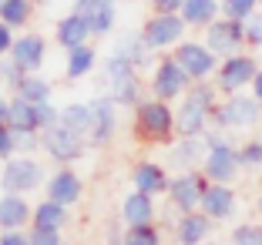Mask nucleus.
I'll return each mask as SVG.
<instances>
[{"instance_id":"obj_1","label":"nucleus","mask_w":262,"mask_h":245,"mask_svg":"<svg viewBox=\"0 0 262 245\" xmlns=\"http://www.w3.org/2000/svg\"><path fill=\"white\" fill-rule=\"evenodd\" d=\"M219 107V87L208 81H195L175 107L178 138H205L212 128V115Z\"/></svg>"},{"instance_id":"obj_2","label":"nucleus","mask_w":262,"mask_h":245,"mask_svg":"<svg viewBox=\"0 0 262 245\" xmlns=\"http://www.w3.org/2000/svg\"><path fill=\"white\" fill-rule=\"evenodd\" d=\"M131 131L135 138L145 141V145H171L178 138V124H175V107L168 101L158 98H145L135 107V118H131Z\"/></svg>"},{"instance_id":"obj_3","label":"nucleus","mask_w":262,"mask_h":245,"mask_svg":"<svg viewBox=\"0 0 262 245\" xmlns=\"http://www.w3.org/2000/svg\"><path fill=\"white\" fill-rule=\"evenodd\" d=\"M205 145H208V151H205V161H202V175H205L208 182L232 185V182H235V175H239V168H242L239 148L232 145L222 131H208Z\"/></svg>"},{"instance_id":"obj_4","label":"nucleus","mask_w":262,"mask_h":245,"mask_svg":"<svg viewBox=\"0 0 262 245\" xmlns=\"http://www.w3.org/2000/svg\"><path fill=\"white\" fill-rule=\"evenodd\" d=\"M104 81H108V94L115 98L118 107H135L145 101V84H141V74L135 64L121 61V57H115L111 54L108 64H104Z\"/></svg>"},{"instance_id":"obj_5","label":"nucleus","mask_w":262,"mask_h":245,"mask_svg":"<svg viewBox=\"0 0 262 245\" xmlns=\"http://www.w3.org/2000/svg\"><path fill=\"white\" fill-rule=\"evenodd\" d=\"M47 185V171L34 154H14L0 168V192L10 195H31Z\"/></svg>"},{"instance_id":"obj_6","label":"nucleus","mask_w":262,"mask_h":245,"mask_svg":"<svg viewBox=\"0 0 262 245\" xmlns=\"http://www.w3.org/2000/svg\"><path fill=\"white\" fill-rule=\"evenodd\" d=\"M88 138H81L77 131L64 128V124H54V128L40 131V151L54 161L57 168H71L74 161H81L88 154Z\"/></svg>"},{"instance_id":"obj_7","label":"nucleus","mask_w":262,"mask_h":245,"mask_svg":"<svg viewBox=\"0 0 262 245\" xmlns=\"http://www.w3.org/2000/svg\"><path fill=\"white\" fill-rule=\"evenodd\" d=\"M262 118V104L252 94H225V101H219L215 115H212V128L215 131H242L259 124Z\"/></svg>"},{"instance_id":"obj_8","label":"nucleus","mask_w":262,"mask_h":245,"mask_svg":"<svg viewBox=\"0 0 262 245\" xmlns=\"http://www.w3.org/2000/svg\"><path fill=\"white\" fill-rule=\"evenodd\" d=\"M195 81L182 71V64L171 57V51L168 54H162L158 61H155V68H151V81H148V91H151V98H158V101H182L185 98V91L192 87Z\"/></svg>"},{"instance_id":"obj_9","label":"nucleus","mask_w":262,"mask_h":245,"mask_svg":"<svg viewBox=\"0 0 262 245\" xmlns=\"http://www.w3.org/2000/svg\"><path fill=\"white\" fill-rule=\"evenodd\" d=\"M188 34V24L182 14H151L145 24H141V37L151 47L155 54H168L175 51Z\"/></svg>"},{"instance_id":"obj_10","label":"nucleus","mask_w":262,"mask_h":245,"mask_svg":"<svg viewBox=\"0 0 262 245\" xmlns=\"http://www.w3.org/2000/svg\"><path fill=\"white\" fill-rule=\"evenodd\" d=\"M255 74H259V61L242 51V54H232V57H222L212 84L219 87V94H239L246 87H252Z\"/></svg>"},{"instance_id":"obj_11","label":"nucleus","mask_w":262,"mask_h":245,"mask_svg":"<svg viewBox=\"0 0 262 245\" xmlns=\"http://www.w3.org/2000/svg\"><path fill=\"white\" fill-rule=\"evenodd\" d=\"M171 57L182 64V71H185L192 81H208V77H215L219 64H222V57L212 54V47H208L205 40H182V44L171 51Z\"/></svg>"},{"instance_id":"obj_12","label":"nucleus","mask_w":262,"mask_h":245,"mask_svg":"<svg viewBox=\"0 0 262 245\" xmlns=\"http://www.w3.org/2000/svg\"><path fill=\"white\" fill-rule=\"evenodd\" d=\"M205 188H208V178L202 175V171H178V175H171V185H168L171 208H175L178 215L199 212Z\"/></svg>"},{"instance_id":"obj_13","label":"nucleus","mask_w":262,"mask_h":245,"mask_svg":"<svg viewBox=\"0 0 262 245\" xmlns=\"http://www.w3.org/2000/svg\"><path fill=\"white\" fill-rule=\"evenodd\" d=\"M91 101V135H88V145L91 148H108L118 135V104L111 94H94Z\"/></svg>"},{"instance_id":"obj_14","label":"nucleus","mask_w":262,"mask_h":245,"mask_svg":"<svg viewBox=\"0 0 262 245\" xmlns=\"http://www.w3.org/2000/svg\"><path fill=\"white\" fill-rule=\"evenodd\" d=\"M205 44L219 57H232V54L246 51V20H232V17H219L215 24L205 27Z\"/></svg>"},{"instance_id":"obj_15","label":"nucleus","mask_w":262,"mask_h":245,"mask_svg":"<svg viewBox=\"0 0 262 245\" xmlns=\"http://www.w3.org/2000/svg\"><path fill=\"white\" fill-rule=\"evenodd\" d=\"M168 185H171V178L162 161H138L131 168V188L135 192H145L151 198H158V195H168Z\"/></svg>"},{"instance_id":"obj_16","label":"nucleus","mask_w":262,"mask_h":245,"mask_svg":"<svg viewBox=\"0 0 262 245\" xmlns=\"http://www.w3.org/2000/svg\"><path fill=\"white\" fill-rule=\"evenodd\" d=\"M84 195V182L74 168H57L54 175H47V185H44V198H54L61 205H77Z\"/></svg>"},{"instance_id":"obj_17","label":"nucleus","mask_w":262,"mask_h":245,"mask_svg":"<svg viewBox=\"0 0 262 245\" xmlns=\"http://www.w3.org/2000/svg\"><path fill=\"white\" fill-rule=\"evenodd\" d=\"M34 222V205L27 195H0V232H24Z\"/></svg>"},{"instance_id":"obj_18","label":"nucleus","mask_w":262,"mask_h":245,"mask_svg":"<svg viewBox=\"0 0 262 245\" xmlns=\"http://www.w3.org/2000/svg\"><path fill=\"white\" fill-rule=\"evenodd\" d=\"M91 24H88V17L81 14V10H71V14H64L61 20H57L54 27V40L57 47H64V51H74V47L81 44H91Z\"/></svg>"},{"instance_id":"obj_19","label":"nucleus","mask_w":262,"mask_h":245,"mask_svg":"<svg viewBox=\"0 0 262 245\" xmlns=\"http://www.w3.org/2000/svg\"><path fill=\"white\" fill-rule=\"evenodd\" d=\"M10 57H14L27 74H40V68H44V61H47V40H44V34H20V37L14 40Z\"/></svg>"},{"instance_id":"obj_20","label":"nucleus","mask_w":262,"mask_h":245,"mask_svg":"<svg viewBox=\"0 0 262 245\" xmlns=\"http://www.w3.org/2000/svg\"><path fill=\"white\" fill-rule=\"evenodd\" d=\"M235 192H232V185H219V182H208L205 195H202V208L212 222H229L232 215H235Z\"/></svg>"},{"instance_id":"obj_21","label":"nucleus","mask_w":262,"mask_h":245,"mask_svg":"<svg viewBox=\"0 0 262 245\" xmlns=\"http://www.w3.org/2000/svg\"><path fill=\"white\" fill-rule=\"evenodd\" d=\"M205 138H175L168 145V165L178 171H199V165L205 161Z\"/></svg>"},{"instance_id":"obj_22","label":"nucleus","mask_w":262,"mask_h":245,"mask_svg":"<svg viewBox=\"0 0 262 245\" xmlns=\"http://www.w3.org/2000/svg\"><path fill=\"white\" fill-rule=\"evenodd\" d=\"M115 57H121V61H128V64H135V68H155V51L145 44V37H141V31H128V34H121L118 37V44H115Z\"/></svg>"},{"instance_id":"obj_23","label":"nucleus","mask_w":262,"mask_h":245,"mask_svg":"<svg viewBox=\"0 0 262 245\" xmlns=\"http://www.w3.org/2000/svg\"><path fill=\"white\" fill-rule=\"evenodd\" d=\"M212 218L205 212H188V215H178L175 222V242L178 245H205L208 235H212Z\"/></svg>"},{"instance_id":"obj_24","label":"nucleus","mask_w":262,"mask_h":245,"mask_svg":"<svg viewBox=\"0 0 262 245\" xmlns=\"http://www.w3.org/2000/svg\"><path fill=\"white\" fill-rule=\"evenodd\" d=\"M121 218H124V229H131V225H151L158 218V205H155L151 195L131 188L121 202Z\"/></svg>"},{"instance_id":"obj_25","label":"nucleus","mask_w":262,"mask_h":245,"mask_svg":"<svg viewBox=\"0 0 262 245\" xmlns=\"http://www.w3.org/2000/svg\"><path fill=\"white\" fill-rule=\"evenodd\" d=\"M81 14L88 17L94 37H108L118 24V0H91L88 7H81Z\"/></svg>"},{"instance_id":"obj_26","label":"nucleus","mask_w":262,"mask_h":245,"mask_svg":"<svg viewBox=\"0 0 262 245\" xmlns=\"http://www.w3.org/2000/svg\"><path fill=\"white\" fill-rule=\"evenodd\" d=\"M71 222V208L61 205V202L54 198H40L37 205H34V229H47V232H64Z\"/></svg>"},{"instance_id":"obj_27","label":"nucleus","mask_w":262,"mask_h":245,"mask_svg":"<svg viewBox=\"0 0 262 245\" xmlns=\"http://www.w3.org/2000/svg\"><path fill=\"white\" fill-rule=\"evenodd\" d=\"M94 68H98V47L94 44H81V47H74V51H68L64 77H68V81H84Z\"/></svg>"},{"instance_id":"obj_28","label":"nucleus","mask_w":262,"mask_h":245,"mask_svg":"<svg viewBox=\"0 0 262 245\" xmlns=\"http://www.w3.org/2000/svg\"><path fill=\"white\" fill-rule=\"evenodd\" d=\"M182 17H185L188 27H195V31H205L208 24H215L219 17H222V0H185Z\"/></svg>"},{"instance_id":"obj_29","label":"nucleus","mask_w":262,"mask_h":245,"mask_svg":"<svg viewBox=\"0 0 262 245\" xmlns=\"http://www.w3.org/2000/svg\"><path fill=\"white\" fill-rule=\"evenodd\" d=\"M91 101H71V104L61 107V124L71 131H77L81 138H88L91 135Z\"/></svg>"},{"instance_id":"obj_30","label":"nucleus","mask_w":262,"mask_h":245,"mask_svg":"<svg viewBox=\"0 0 262 245\" xmlns=\"http://www.w3.org/2000/svg\"><path fill=\"white\" fill-rule=\"evenodd\" d=\"M7 124H10L14 131H40V124H37V104H31V101L14 98V94H10Z\"/></svg>"},{"instance_id":"obj_31","label":"nucleus","mask_w":262,"mask_h":245,"mask_svg":"<svg viewBox=\"0 0 262 245\" xmlns=\"http://www.w3.org/2000/svg\"><path fill=\"white\" fill-rule=\"evenodd\" d=\"M34 7H37V0H4V10H0V20L10 24L14 31H24L34 17Z\"/></svg>"},{"instance_id":"obj_32","label":"nucleus","mask_w":262,"mask_h":245,"mask_svg":"<svg viewBox=\"0 0 262 245\" xmlns=\"http://www.w3.org/2000/svg\"><path fill=\"white\" fill-rule=\"evenodd\" d=\"M51 81H47L44 74H27L20 81V87L14 91V98H24V101H31V104H40V101H51Z\"/></svg>"},{"instance_id":"obj_33","label":"nucleus","mask_w":262,"mask_h":245,"mask_svg":"<svg viewBox=\"0 0 262 245\" xmlns=\"http://www.w3.org/2000/svg\"><path fill=\"white\" fill-rule=\"evenodd\" d=\"M124 242L128 245H162V232H158V225H131V229H124Z\"/></svg>"},{"instance_id":"obj_34","label":"nucleus","mask_w":262,"mask_h":245,"mask_svg":"<svg viewBox=\"0 0 262 245\" xmlns=\"http://www.w3.org/2000/svg\"><path fill=\"white\" fill-rule=\"evenodd\" d=\"M24 77H27V71L20 68V64L14 61V57H0V84L7 87L10 94L17 91V87H20V81Z\"/></svg>"},{"instance_id":"obj_35","label":"nucleus","mask_w":262,"mask_h":245,"mask_svg":"<svg viewBox=\"0 0 262 245\" xmlns=\"http://www.w3.org/2000/svg\"><path fill=\"white\" fill-rule=\"evenodd\" d=\"M259 10V0H222V17H232V20H246Z\"/></svg>"},{"instance_id":"obj_36","label":"nucleus","mask_w":262,"mask_h":245,"mask_svg":"<svg viewBox=\"0 0 262 245\" xmlns=\"http://www.w3.org/2000/svg\"><path fill=\"white\" fill-rule=\"evenodd\" d=\"M229 242L232 245H262V225H235Z\"/></svg>"},{"instance_id":"obj_37","label":"nucleus","mask_w":262,"mask_h":245,"mask_svg":"<svg viewBox=\"0 0 262 245\" xmlns=\"http://www.w3.org/2000/svg\"><path fill=\"white\" fill-rule=\"evenodd\" d=\"M246 47L249 51L262 47V14L259 10H255L252 17H246Z\"/></svg>"},{"instance_id":"obj_38","label":"nucleus","mask_w":262,"mask_h":245,"mask_svg":"<svg viewBox=\"0 0 262 245\" xmlns=\"http://www.w3.org/2000/svg\"><path fill=\"white\" fill-rule=\"evenodd\" d=\"M239 161H242V168H259L262 165V141H246L239 148Z\"/></svg>"},{"instance_id":"obj_39","label":"nucleus","mask_w":262,"mask_h":245,"mask_svg":"<svg viewBox=\"0 0 262 245\" xmlns=\"http://www.w3.org/2000/svg\"><path fill=\"white\" fill-rule=\"evenodd\" d=\"M17 135V154H37L40 151V131H14Z\"/></svg>"},{"instance_id":"obj_40","label":"nucleus","mask_w":262,"mask_h":245,"mask_svg":"<svg viewBox=\"0 0 262 245\" xmlns=\"http://www.w3.org/2000/svg\"><path fill=\"white\" fill-rule=\"evenodd\" d=\"M17 154V135L10 124H0V161H10Z\"/></svg>"},{"instance_id":"obj_41","label":"nucleus","mask_w":262,"mask_h":245,"mask_svg":"<svg viewBox=\"0 0 262 245\" xmlns=\"http://www.w3.org/2000/svg\"><path fill=\"white\" fill-rule=\"evenodd\" d=\"M27 232H31V245H68V242H64V235H61V232L34 229V225H31V229H27Z\"/></svg>"},{"instance_id":"obj_42","label":"nucleus","mask_w":262,"mask_h":245,"mask_svg":"<svg viewBox=\"0 0 262 245\" xmlns=\"http://www.w3.org/2000/svg\"><path fill=\"white\" fill-rule=\"evenodd\" d=\"M14 40H17V31L10 27V24L0 20V57H10V51H14Z\"/></svg>"},{"instance_id":"obj_43","label":"nucleus","mask_w":262,"mask_h":245,"mask_svg":"<svg viewBox=\"0 0 262 245\" xmlns=\"http://www.w3.org/2000/svg\"><path fill=\"white\" fill-rule=\"evenodd\" d=\"M185 0H151V14H182Z\"/></svg>"},{"instance_id":"obj_44","label":"nucleus","mask_w":262,"mask_h":245,"mask_svg":"<svg viewBox=\"0 0 262 245\" xmlns=\"http://www.w3.org/2000/svg\"><path fill=\"white\" fill-rule=\"evenodd\" d=\"M0 245H31V232H0Z\"/></svg>"},{"instance_id":"obj_45","label":"nucleus","mask_w":262,"mask_h":245,"mask_svg":"<svg viewBox=\"0 0 262 245\" xmlns=\"http://www.w3.org/2000/svg\"><path fill=\"white\" fill-rule=\"evenodd\" d=\"M104 245H128V242H124V229H115V225H111V229H108V238H104Z\"/></svg>"},{"instance_id":"obj_46","label":"nucleus","mask_w":262,"mask_h":245,"mask_svg":"<svg viewBox=\"0 0 262 245\" xmlns=\"http://www.w3.org/2000/svg\"><path fill=\"white\" fill-rule=\"evenodd\" d=\"M7 115H10V98L0 94V124H7Z\"/></svg>"},{"instance_id":"obj_47","label":"nucleus","mask_w":262,"mask_h":245,"mask_svg":"<svg viewBox=\"0 0 262 245\" xmlns=\"http://www.w3.org/2000/svg\"><path fill=\"white\" fill-rule=\"evenodd\" d=\"M252 98L262 104V68H259V74H255V81H252Z\"/></svg>"},{"instance_id":"obj_48","label":"nucleus","mask_w":262,"mask_h":245,"mask_svg":"<svg viewBox=\"0 0 262 245\" xmlns=\"http://www.w3.org/2000/svg\"><path fill=\"white\" fill-rule=\"evenodd\" d=\"M91 0H74V10H81V7H88Z\"/></svg>"},{"instance_id":"obj_49","label":"nucleus","mask_w":262,"mask_h":245,"mask_svg":"<svg viewBox=\"0 0 262 245\" xmlns=\"http://www.w3.org/2000/svg\"><path fill=\"white\" fill-rule=\"evenodd\" d=\"M205 245H219V242H212V238H208V242H205Z\"/></svg>"},{"instance_id":"obj_50","label":"nucleus","mask_w":262,"mask_h":245,"mask_svg":"<svg viewBox=\"0 0 262 245\" xmlns=\"http://www.w3.org/2000/svg\"><path fill=\"white\" fill-rule=\"evenodd\" d=\"M259 208H262V192H259Z\"/></svg>"},{"instance_id":"obj_51","label":"nucleus","mask_w":262,"mask_h":245,"mask_svg":"<svg viewBox=\"0 0 262 245\" xmlns=\"http://www.w3.org/2000/svg\"><path fill=\"white\" fill-rule=\"evenodd\" d=\"M259 7H262V0H259Z\"/></svg>"}]
</instances>
